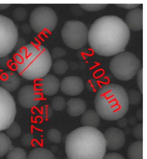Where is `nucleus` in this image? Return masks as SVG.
Returning a JSON list of instances; mask_svg holds the SVG:
<instances>
[{
	"instance_id": "f257e3e1",
	"label": "nucleus",
	"mask_w": 147,
	"mask_h": 159,
	"mask_svg": "<svg viewBox=\"0 0 147 159\" xmlns=\"http://www.w3.org/2000/svg\"><path fill=\"white\" fill-rule=\"evenodd\" d=\"M130 37V30L123 20L107 15L97 19L91 25L88 42L95 53L110 57L124 52Z\"/></svg>"
},
{
	"instance_id": "f03ea898",
	"label": "nucleus",
	"mask_w": 147,
	"mask_h": 159,
	"mask_svg": "<svg viewBox=\"0 0 147 159\" xmlns=\"http://www.w3.org/2000/svg\"><path fill=\"white\" fill-rule=\"evenodd\" d=\"M106 149L103 134L97 128H77L67 135L65 141L68 159H102Z\"/></svg>"
},
{
	"instance_id": "7ed1b4c3",
	"label": "nucleus",
	"mask_w": 147,
	"mask_h": 159,
	"mask_svg": "<svg viewBox=\"0 0 147 159\" xmlns=\"http://www.w3.org/2000/svg\"><path fill=\"white\" fill-rule=\"evenodd\" d=\"M15 69L22 78L39 80L48 74L52 65L47 48L39 43H31L16 52L14 56Z\"/></svg>"
},
{
	"instance_id": "20e7f679",
	"label": "nucleus",
	"mask_w": 147,
	"mask_h": 159,
	"mask_svg": "<svg viewBox=\"0 0 147 159\" xmlns=\"http://www.w3.org/2000/svg\"><path fill=\"white\" fill-rule=\"evenodd\" d=\"M94 102L96 112L106 121H116L124 117L129 107L127 91L118 84L109 83L100 86Z\"/></svg>"
},
{
	"instance_id": "39448f33",
	"label": "nucleus",
	"mask_w": 147,
	"mask_h": 159,
	"mask_svg": "<svg viewBox=\"0 0 147 159\" xmlns=\"http://www.w3.org/2000/svg\"><path fill=\"white\" fill-rule=\"evenodd\" d=\"M141 61L133 53L124 51L114 56L109 68L114 77L121 81H129L142 68Z\"/></svg>"
},
{
	"instance_id": "423d86ee",
	"label": "nucleus",
	"mask_w": 147,
	"mask_h": 159,
	"mask_svg": "<svg viewBox=\"0 0 147 159\" xmlns=\"http://www.w3.org/2000/svg\"><path fill=\"white\" fill-rule=\"evenodd\" d=\"M88 34L87 25L78 20L67 21L61 31L64 43L69 48L75 50L82 48L87 45Z\"/></svg>"
},
{
	"instance_id": "0eeeda50",
	"label": "nucleus",
	"mask_w": 147,
	"mask_h": 159,
	"mask_svg": "<svg viewBox=\"0 0 147 159\" xmlns=\"http://www.w3.org/2000/svg\"><path fill=\"white\" fill-rule=\"evenodd\" d=\"M57 22L58 17L54 10L44 5L34 9L30 16V25L37 34L51 33L56 28Z\"/></svg>"
},
{
	"instance_id": "6e6552de",
	"label": "nucleus",
	"mask_w": 147,
	"mask_h": 159,
	"mask_svg": "<svg viewBox=\"0 0 147 159\" xmlns=\"http://www.w3.org/2000/svg\"><path fill=\"white\" fill-rule=\"evenodd\" d=\"M18 38L17 27L13 21L0 14V58L14 50Z\"/></svg>"
},
{
	"instance_id": "1a4fd4ad",
	"label": "nucleus",
	"mask_w": 147,
	"mask_h": 159,
	"mask_svg": "<svg viewBox=\"0 0 147 159\" xmlns=\"http://www.w3.org/2000/svg\"><path fill=\"white\" fill-rule=\"evenodd\" d=\"M16 113L14 98L0 86V132L6 130L14 122Z\"/></svg>"
},
{
	"instance_id": "9d476101",
	"label": "nucleus",
	"mask_w": 147,
	"mask_h": 159,
	"mask_svg": "<svg viewBox=\"0 0 147 159\" xmlns=\"http://www.w3.org/2000/svg\"><path fill=\"white\" fill-rule=\"evenodd\" d=\"M42 98V93L36 86L28 85L20 89L17 100L20 105L26 109H32L38 105Z\"/></svg>"
},
{
	"instance_id": "9b49d317",
	"label": "nucleus",
	"mask_w": 147,
	"mask_h": 159,
	"mask_svg": "<svg viewBox=\"0 0 147 159\" xmlns=\"http://www.w3.org/2000/svg\"><path fill=\"white\" fill-rule=\"evenodd\" d=\"M103 134L106 141V148L110 151L120 150L125 143V135L119 128H108Z\"/></svg>"
},
{
	"instance_id": "f8f14e48",
	"label": "nucleus",
	"mask_w": 147,
	"mask_h": 159,
	"mask_svg": "<svg viewBox=\"0 0 147 159\" xmlns=\"http://www.w3.org/2000/svg\"><path fill=\"white\" fill-rule=\"evenodd\" d=\"M60 88L63 93L74 97L82 92L84 88V84L82 79L78 76H68L61 81Z\"/></svg>"
},
{
	"instance_id": "ddd939ff",
	"label": "nucleus",
	"mask_w": 147,
	"mask_h": 159,
	"mask_svg": "<svg viewBox=\"0 0 147 159\" xmlns=\"http://www.w3.org/2000/svg\"><path fill=\"white\" fill-rule=\"evenodd\" d=\"M36 86L44 95L52 96L59 90L60 81L54 75L47 74L37 82Z\"/></svg>"
},
{
	"instance_id": "4468645a",
	"label": "nucleus",
	"mask_w": 147,
	"mask_h": 159,
	"mask_svg": "<svg viewBox=\"0 0 147 159\" xmlns=\"http://www.w3.org/2000/svg\"><path fill=\"white\" fill-rule=\"evenodd\" d=\"M21 83L19 75L13 70L4 72L0 77V86L10 93L16 91Z\"/></svg>"
},
{
	"instance_id": "2eb2a0df",
	"label": "nucleus",
	"mask_w": 147,
	"mask_h": 159,
	"mask_svg": "<svg viewBox=\"0 0 147 159\" xmlns=\"http://www.w3.org/2000/svg\"><path fill=\"white\" fill-rule=\"evenodd\" d=\"M125 23L129 30L134 32L143 29V10L139 7L130 10L127 14Z\"/></svg>"
},
{
	"instance_id": "dca6fc26",
	"label": "nucleus",
	"mask_w": 147,
	"mask_h": 159,
	"mask_svg": "<svg viewBox=\"0 0 147 159\" xmlns=\"http://www.w3.org/2000/svg\"><path fill=\"white\" fill-rule=\"evenodd\" d=\"M66 106L67 113L73 117L82 115L87 110L86 102L80 98H70L66 102Z\"/></svg>"
},
{
	"instance_id": "f3484780",
	"label": "nucleus",
	"mask_w": 147,
	"mask_h": 159,
	"mask_svg": "<svg viewBox=\"0 0 147 159\" xmlns=\"http://www.w3.org/2000/svg\"><path fill=\"white\" fill-rule=\"evenodd\" d=\"M81 122L83 126L97 128L100 125V117L96 111L89 109L82 114Z\"/></svg>"
},
{
	"instance_id": "a211bd4d",
	"label": "nucleus",
	"mask_w": 147,
	"mask_h": 159,
	"mask_svg": "<svg viewBox=\"0 0 147 159\" xmlns=\"http://www.w3.org/2000/svg\"><path fill=\"white\" fill-rule=\"evenodd\" d=\"M129 159H143V141H137L132 142L127 150Z\"/></svg>"
},
{
	"instance_id": "6ab92c4d",
	"label": "nucleus",
	"mask_w": 147,
	"mask_h": 159,
	"mask_svg": "<svg viewBox=\"0 0 147 159\" xmlns=\"http://www.w3.org/2000/svg\"><path fill=\"white\" fill-rule=\"evenodd\" d=\"M27 159H55V156L48 149L35 148L30 152Z\"/></svg>"
},
{
	"instance_id": "aec40b11",
	"label": "nucleus",
	"mask_w": 147,
	"mask_h": 159,
	"mask_svg": "<svg viewBox=\"0 0 147 159\" xmlns=\"http://www.w3.org/2000/svg\"><path fill=\"white\" fill-rule=\"evenodd\" d=\"M13 148L11 139L5 133L0 132V158L7 154Z\"/></svg>"
},
{
	"instance_id": "412c9836",
	"label": "nucleus",
	"mask_w": 147,
	"mask_h": 159,
	"mask_svg": "<svg viewBox=\"0 0 147 159\" xmlns=\"http://www.w3.org/2000/svg\"><path fill=\"white\" fill-rule=\"evenodd\" d=\"M26 151L22 148L14 147L7 154L6 159H27Z\"/></svg>"
},
{
	"instance_id": "4be33fe9",
	"label": "nucleus",
	"mask_w": 147,
	"mask_h": 159,
	"mask_svg": "<svg viewBox=\"0 0 147 159\" xmlns=\"http://www.w3.org/2000/svg\"><path fill=\"white\" fill-rule=\"evenodd\" d=\"M52 67L55 74L61 75L66 73L69 68V65L65 60L59 59L56 60L52 65Z\"/></svg>"
},
{
	"instance_id": "5701e85b",
	"label": "nucleus",
	"mask_w": 147,
	"mask_h": 159,
	"mask_svg": "<svg viewBox=\"0 0 147 159\" xmlns=\"http://www.w3.org/2000/svg\"><path fill=\"white\" fill-rule=\"evenodd\" d=\"M5 133L10 139H16L20 135L21 129L19 125L14 121L5 130Z\"/></svg>"
},
{
	"instance_id": "b1692460",
	"label": "nucleus",
	"mask_w": 147,
	"mask_h": 159,
	"mask_svg": "<svg viewBox=\"0 0 147 159\" xmlns=\"http://www.w3.org/2000/svg\"><path fill=\"white\" fill-rule=\"evenodd\" d=\"M51 107L55 111H62L66 107V100L61 96H56L52 99Z\"/></svg>"
},
{
	"instance_id": "393cba45",
	"label": "nucleus",
	"mask_w": 147,
	"mask_h": 159,
	"mask_svg": "<svg viewBox=\"0 0 147 159\" xmlns=\"http://www.w3.org/2000/svg\"><path fill=\"white\" fill-rule=\"evenodd\" d=\"M129 105H136L141 102V94L136 89H131L127 93Z\"/></svg>"
},
{
	"instance_id": "a878e982",
	"label": "nucleus",
	"mask_w": 147,
	"mask_h": 159,
	"mask_svg": "<svg viewBox=\"0 0 147 159\" xmlns=\"http://www.w3.org/2000/svg\"><path fill=\"white\" fill-rule=\"evenodd\" d=\"M12 16L16 21H24L27 18V10L24 7H16L13 11Z\"/></svg>"
},
{
	"instance_id": "bb28decb",
	"label": "nucleus",
	"mask_w": 147,
	"mask_h": 159,
	"mask_svg": "<svg viewBox=\"0 0 147 159\" xmlns=\"http://www.w3.org/2000/svg\"><path fill=\"white\" fill-rule=\"evenodd\" d=\"M47 139L51 142L55 143H60L62 141V134L58 129H50L47 134Z\"/></svg>"
},
{
	"instance_id": "cd10ccee",
	"label": "nucleus",
	"mask_w": 147,
	"mask_h": 159,
	"mask_svg": "<svg viewBox=\"0 0 147 159\" xmlns=\"http://www.w3.org/2000/svg\"><path fill=\"white\" fill-rule=\"evenodd\" d=\"M0 68L3 70L15 69L14 61L9 56L0 58Z\"/></svg>"
},
{
	"instance_id": "c85d7f7f",
	"label": "nucleus",
	"mask_w": 147,
	"mask_h": 159,
	"mask_svg": "<svg viewBox=\"0 0 147 159\" xmlns=\"http://www.w3.org/2000/svg\"><path fill=\"white\" fill-rule=\"evenodd\" d=\"M83 9L88 12L98 11L107 7L108 4H79Z\"/></svg>"
},
{
	"instance_id": "c756f323",
	"label": "nucleus",
	"mask_w": 147,
	"mask_h": 159,
	"mask_svg": "<svg viewBox=\"0 0 147 159\" xmlns=\"http://www.w3.org/2000/svg\"><path fill=\"white\" fill-rule=\"evenodd\" d=\"M50 55L52 59L55 60L61 59L66 56V51L61 47H56L53 48Z\"/></svg>"
},
{
	"instance_id": "7c9ffc66",
	"label": "nucleus",
	"mask_w": 147,
	"mask_h": 159,
	"mask_svg": "<svg viewBox=\"0 0 147 159\" xmlns=\"http://www.w3.org/2000/svg\"><path fill=\"white\" fill-rule=\"evenodd\" d=\"M131 133L134 137L138 141H142L143 139V124H137L132 128Z\"/></svg>"
},
{
	"instance_id": "2f4dec72",
	"label": "nucleus",
	"mask_w": 147,
	"mask_h": 159,
	"mask_svg": "<svg viewBox=\"0 0 147 159\" xmlns=\"http://www.w3.org/2000/svg\"><path fill=\"white\" fill-rule=\"evenodd\" d=\"M35 137L33 134L28 133L24 134L21 139L22 145L26 147H29L33 144Z\"/></svg>"
},
{
	"instance_id": "473e14b6",
	"label": "nucleus",
	"mask_w": 147,
	"mask_h": 159,
	"mask_svg": "<svg viewBox=\"0 0 147 159\" xmlns=\"http://www.w3.org/2000/svg\"><path fill=\"white\" fill-rule=\"evenodd\" d=\"M40 115L44 119H48L51 117L53 115V109L50 106L45 105L43 106L40 111Z\"/></svg>"
},
{
	"instance_id": "72a5a7b5",
	"label": "nucleus",
	"mask_w": 147,
	"mask_h": 159,
	"mask_svg": "<svg viewBox=\"0 0 147 159\" xmlns=\"http://www.w3.org/2000/svg\"><path fill=\"white\" fill-rule=\"evenodd\" d=\"M136 82L138 88L141 95L143 94V68H141L137 74Z\"/></svg>"
},
{
	"instance_id": "f704fd0d",
	"label": "nucleus",
	"mask_w": 147,
	"mask_h": 159,
	"mask_svg": "<svg viewBox=\"0 0 147 159\" xmlns=\"http://www.w3.org/2000/svg\"><path fill=\"white\" fill-rule=\"evenodd\" d=\"M87 88L90 91H94L95 90H98L100 88V87L96 80L93 78L88 80L87 83Z\"/></svg>"
},
{
	"instance_id": "c9c22d12",
	"label": "nucleus",
	"mask_w": 147,
	"mask_h": 159,
	"mask_svg": "<svg viewBox=\"0 0 147 159\" xmlns=\"http://www.w3.org/2000/svg\"><path fill=\"white\" fill-rule=\"evenodd\" d=\"M102 159H125L120 153L112 152L105 154Z\"/></svg>"
},
{
	"instance_id": "e433bc0d",
	"label": "nucleus",
	"mask_w": 147,
	"mask_h": 159,
	"mask_svg": "<svg viewBox=\"0 0 147 159\" xmlns=\"http://www.w3.org/2000/svg\"><path fill=\"white\" fill-rule=\"evenodd\" d=\"M26 45V40L23 38H18L17 42L14 47V50L15 51H18L19 50L21 49Z\"/></svg>"
},
{
	"instance_id": "4c0bfd02",
	"label": "nucleus",
	"mask_w": 147,
	"mask_h": 159,
	"mask_svg": "<svg viewBox=\"0 0 147 159\" xmlns=\"http://www.w3.org/2000/svg\"><path fill=\"white\" fill-rule=\"evenodd\" d=\"M115 5L118 7H121V8L126 9L128 10H132L134 9L137 8L138 7L140 6V4H115Z\"/></svg>"
},
{
	"instance_id": "58836bf2",
	"label": "nucleus",
	"mask_w": 147,
	"mask_h": 159,
	"mask_svg": "<svg viewBox=\"0 0 147 159\" xmlns=\"http://www.w3.org/2000/svg\"><path fill=\"white\" fill-rule=\"evenodd\" d=\"M117 125L120 129H123L127 126L128 120L127 118L122 117L117 120Z\"/></svg>"
},
{
	"instance_id": "ea45409f",
	"label": "nucleus",
	"mask_w": 147,
	"mask_h": 159,
	"mask_svg": "<svg viewBox=\"0 0 147 159\" xmlns=\"http://www.w3.org/2000/svg\"><path fill=\"white\" fill-rule=\"evenodd\" d=\"M21 30L24 34H28L31 33L33 30L29 24L25 23L21 26Z\"/></svg>"
},
{
	"instance_id": "a19ab883",
	"label": "nucleus",
	"mask_w": 147,
	"mask_h": 159,
	"mask_svg": "<svg viewBox=\"0 0 147 159\" xmlns=\"http://www.w3.org/2000/svg\"><path fill=\"white\" fill-rule=\"evenodd\" d=\"M128 124L131 127H134L138 124V120L136 117L131 116L127 119Z\"/></svg>"
},
{
	"instance_id": "79ce46f5",
	"label": "nucleus",
	"mask_w": 147,
	"mask_h": 159,
	"mask_svg": "<svg viewBox=\"0 0 147 159\" xmlns=\"http://www.w3.org/2000/svg\"><path fill=\"white\" fill-rule=\"evenodd\" d=\"M136 117L139 121H143V109L142 108H139L136 111Z\"/></svg>"
},
{
	"instance_id": "37998d69",
	"label": "nucleus",
	"mask_w": 147,
	"mask_h": 159,
	"mask_svg": "<svg viewBox=\"0 0 147 159\" xmlns=\"http://www.w3.org/2000/svg\"><path fill=\"white\" fill-rule=\"evenodd\" d=\"M131 130H132V129H131V127L127 126L126 127L123 128L122 131H123L125 135H129L131 133Z\"/></svg>"
},
{
	"instance_id": "c03bdc74",
	"label": "nucleus",
	"mask_w": 147,
	"mask_h": 159,
	"mask_svg": "<svg viewBox=\"0 0 147 159\" xmlns=\"http://www.w3.org/2000/svg\"><path fill=\"white\" fill-rule=\"evenodd\" d=\"M11 6L10 4H0V10H4L8 8Z\"/></svg>"
},
{
	"instance_id": "a18cd8bd",
	"label": "nucleus",
	"mask_w": 147,
	"mask_h": 159,
	"mask_svg": "<svg viewBox=\"0 0 147 159\" xmlns=\"http://www.w3.org/2000/svg\"><path fill=\"white\" fill-rule=\"evenodd\" d=\"M70 67L73 70H76L78 68V66L76 62L71 63Z\"/></svg>"
},
{
	"instance_id": "49530a36",
	"label": "nucleus",
	"mask_w": 147,
	"mask_h": 159,
	"mask_svg": "<svg viewBox=\"0 0 147 159\" xmlns=\"http://www.w3.org/2000/svg\"><path fill=\"white\" fill-rule=\"evenodd\" d=\"M3 73V70L1 69L0 68V77H1V75H2V73Z\"/></svg>"
},
{
	"instance_id": "de8ad7c7",
	"label": "nucleus",
	"mask_w": 147,
	"mask_h": 159,
	"mask_svg": "<svg viewBox=\"0 0 147 159\" xmlns=\"http://www.w3.org/2000/svg\"><path fill=\"white\" fill-rule=\"evenodd\" d=\"M65 159H68L67 158H65Z\"/></svg>"
}]
</instances>
